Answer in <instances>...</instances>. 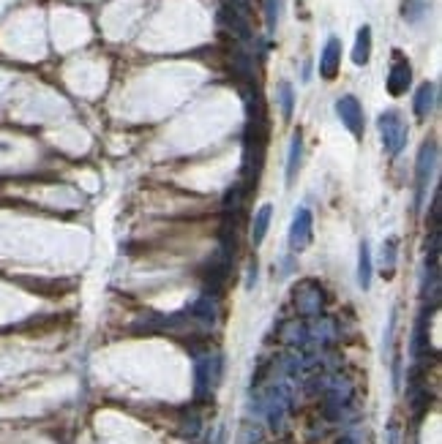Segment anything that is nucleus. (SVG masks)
Returning a JSON list of instances; mask_svg holds the SVG:
<instances>
[{
    "label": "nucleus",
    "mask_w": 442,
    "mask_h": 444,
    "mask_svg": "<svg viewBox=\"0 0 442 444\" xmlns=\"http://www.w3.org/2000/svg\"><path fill=\"white\" fill-rule=\"evenodd\" d=\"M437 161H440V147H437V142H434V139L423 142L421 150H418V158H415V207H421L423 199H426V191H429V183L434 178Z\"/></svg>",
    "instance_id": "1"
},
{
    "label": "nucleus",
    "mask_w": 442,
    "mask_h": 444,
    "mask_svg": "<svg viewBox=\"0 0 442 444\" xmlns=\"http://www.w3.org/2000/svg\"><path fill=\"white\" fill-rule=\"evenodd\" d=\"M377 129H380V136H382V147L391 158H396L398 153L404 150L407 139H409V129L401 118V112L396 109H385L380 118H377Z\"/></svg>",
    "instance_id": "2"
},
{
    "label": "nucleus",
    "mask_w": 442,
    "mask_h": 444,
    "mask_svg": "<svg viewBox=\"0 0 442 444\" xmlns=\"http://www.w3.org/2000/svg\"><path fill=\"white\" fill-rule=\"evenodd\" d=\"M336 115H339V120L344 123V129L353 136H363L366 118H363V107H360V101L355 95H342L336 101Z\"/></svg>",
    "instance_id": "3"
},
{
    "label": "nucleus",
    "mask_w": 442,
    "mask_h": 444,
    "mask_svg": "<svg viewBox=\"0 0 442 444\" xmlns=\"http://www.w3.org/2000/svg\"><path fill=\"white\" fill-rule=\"evenodd\" d=\"M409 85H412V66L401 52H396L394 63H391V71H388V80H385V88L394 98H401L409 90Z\"/></svg>",
    "instance_id": "4"
},
{
    "label": "nucleus",
    "mask_w": 442,
    "mask_h": 444,
    "mask_svg": "<svg viewBox=\"0 0 442 444\" xmlns=\"http://www.w3.org/2000/svg\"><path fill=\"white\" fill-rule=\"evenodd\" d=\"M232 262L235 259H229L227 254H216L205 270H202V284H205V289H211V295H216L224 289V284H227V278H229V272H232Z\"/></svg>",
    "instance_id": "5"
},
{
    "label": "nucleus",
    "mask_w": 442,
    "mask_h": 444,
    "mask_svg": "<svg viewBox=\"0 0 442 444\" xmlns=\"http://www.w3.org/2000/svg\"><path fill=\"white\" fill-rule=\"evenodd\" d=\"M314 237V219H311L309 207H298L292 216V226H290V248L292 251H303Z\"/></svg>",
    "instance_id": "6"
},
{
    "label": "nucleus",
    "mask_w": 442,
    "mask_h": 444,
    "mask_svg": "<svg viewBox=\"0 0 442 444\" xmlns=\"http://www.w3.org/2000/svg\"><path fill=\"white\" fill-rule=\"evenodd\" d=\"M339 68H342V41L336 36H330L322 46V55H319V77L336 80Z\"/></svg>",
    "instance_id": "7"
},
{
    "label": "nucleus",
    "mask_w": 442,
    "mask_h": 444,
    "mask_svg": "<svg viewBox=\"0 0 442 444\" xmlns=\"http://www.w3.org/2000/svg\"><path fill=\"white\" fill-rule=\"evenodd\" d=\"M437 107V85L434 82H423L418 93H415V101H412V109L418 115V120H426Z\"/></svg>",
    "instance_id": "8"
},
{
    "label": "nucleus",
    "mask_w": 442,
    "mask_h": 444,
    "mask_svg": "<svg viewBox=\"0 0 442 444\" xmlns=\"http://www.w3.org/2000/svg\"><path fill=\"white\" fill-rule=\"evenodd\" d=\"M301 161H303V133L301 129L292 133V139H290V153H287V185H292L295 178H298V172H301Z\"/></svg>",
    "instance_id": "9"
},
{
    "label": "nucleus",
    "mask_w": 442,
    "mask_h": 444,
    "mask_svg": "<svg viewBox=\"0 0 442 444\" xmlns=\"http://www.w3.org/2000/svg\"><path fill=\"white\" fill-rule=\"evenodd\" d=\"M219 22L227 28V30H232L238 39H243V41H249L251 39V28H249V19L246 17H240V14H235L232 8H227V6H221L219 11Z\"/></svg>",
    "instance_id": "10"
},
{
    "label": "nucleus",
    "mask_w": 442,
    "mask_h": 444,
    "mask_svg": "<svg viewBox=\"0 0 442 444\" xmlns=\"http://www.w3.org/2000/svg\"><path fill=\"white\" fill-rule=\"evenodd\" d=\"M371 278H374V259H371L369 240H363L357 248V286L366 292L371 286Z\"/></svg>",
    "instance_id": "11"
},
{
    "label": "nucleus",
    "mask_w": 442,
    "mask_h": 444,
    "mask_svg": "<svg viewBox=\"0 0 442 444\" xmlns=\"http://www.w3.org/2000/svg\"><path fill=\"white\" fill-rule=\"evenodd\" d=\"M270 219H273V205L265 202V205H260V210L254 213V221H251V243H254V248L265 243L267 229H270Z\"/></svg>",
    "instance_id": "12"
},
{
    "label": "nucleus",
    "mask_w": 442,
    "mask_h": 444,
    "mask_svg": "<svg viewBox=\"0 0 442 444\" xmlns=\"http://www.w3.org/2000/svg\"><path fill=\"white\" fill-rule=\"evenodd\" d=\"M371 60V28L369 25H360L357 36H355V46H353V63L355 66H366Z\"/></svg>",
    "instance_id": "13"
},
{
    "label": "nucleus",
    "mask_w": 442,
    "mask_h": 444,
    "mask_svg": "<svg viewBox=\"0 0 442 444\" xmlns=\"http://www.w3.org/2000/svg\"><path fill=\"white\" fill-rule=\"evenodd\" d=\"M243 194H246V185L243 183H235V185H229L227 188V194H224V216H232V213H238L240 210V202H243Z\"/></svg>",
    "instance_id": "14"
},
{
    "label": "nucleus",
    "mask_w": 442,
    "mask_h": 444,
    "mask_svg": "<svg viewBox=\"0 0 442 444\" xmlns=\"http://www.w3.org/2000/svg\"><path fill=\"white\" fill-rule=\"evenodd\" d=\"M401 14H404V19H407L409 25H418L421 19H426L429 3H426V0H407L404 8H401Z\"/></svg>",
    "instance_id": "15"
},
{
    "label": "nucleus",
    "mask_w": 442,
    "mask_h": 444,
    "mask_svg": "<svg viewBox=\"0 0 442 444\" xmlns=\"http://www.w3.org/2000/svg\"><path fill=\"white\" fill-rule=\"evenodd\" d=\"M279 107H281V118L292 120V109H295V90L290 82H279Z\"/></svg>",
    "instance_id": "16"
},
{
    "label": "nucleus",
    "mask_w": 442,
    "mask_h": 444,
    "mask_svg": "<svg viewBox=\"0 0 442 444\" xmlns=\"http://www.w3.org/2000/svg\"><path fill=\"white\" fill-rule=\"evenodd\" d=\"M188 313L197 316V319H202V322H213V319H216V303H213V297L202 295L197 303H191Z\"/></svg>",
    "instance_id": "17"
},
{
    "label": "nucleus",
    "mask_w": 442,
    "mask_h": 444,
    "mask_svg": "<svg viewBox=\"0 0 442 444\" xmlns=\"http://www.w3.org/2000/svg\"><path fill=\"white\" fill-rule=\"evenodd\" d=\"M396 251H398V237H388L382 243V267H385V278H394L396 270Z\"/></svg>",
    "instance_id": "18"
},
{
    "label": "nucleus",
    "mask_w": 442,
    "mask_h": 444,
    "mask_svg": "<svg viewBox=\"0 0 442 444\" xmlns=\"http://www.w3.org/2000/svg\"><path fill=\"white\" fill-rule=\"evenodd\" d=\"M279 11H281V0H265V28H267V33H276V28H279Z\"/></svg>",
    "instance_id": "19"
},
{
    "label": "nucleus",
    "mask_w": 442,
    "mask_h": 444,
    "mask_svg": "<svg viewBox=\"0 0 442 444\" xmlns=\"http://www.w3.org/2000/svg\"><path fill=\"white\" fill-rule=\"evenodd\" d=\"M440 202H442V194H440V191H434V199H432V210H429V216H432V223H434V229H440V219H442Z\"/></svg>",
    "instance_id": "20"
}]
</instances>
